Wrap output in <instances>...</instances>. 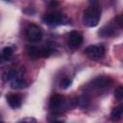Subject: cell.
<instances>
[{
  "label": "cell",
  "instance_id": "cell-9",
  "mask_svg": "<svg viewBox=\"0 0 123 123\" xmlns=\"http://www.w3.org/2000/svg\"><path fill=\"white\" fill-rule=\"evenodd\" d=\"M7 102L11 108L16 109V108H19L21 106L22 98L18 94H10L9 96H7Z\"/></svg>",
  "mask_w": 123,
  "mask_h": 123
},
{
  "label": "cell",
  "instance_id": "cell-13",
  "mask_svg": "<svg viewBox=\"0 0 123 123\" xmlns=\"http://www.w3.org/2000/svg\"><path fill=\"white\" fill-rule=\"evenodd\" d=\"M15 75H16V72L14 70L8 69V70H6V71L3 72V74H2V80L4 82H8V81L13 79L15 77Z\"/></svg>",
  "mask_w": 123,
  "mask_h": 123
},
{
  "label": "cell",
  "instance_id": "cell-19",
  "mask_svg": "<svg viewBox=\"0 0 123 123\" xmlns=\"http://www.w3.org/2000/svg\"><path fill=\"white\" fill-rule=\"evenodd\" d=\"M119 24H120L121 27L123 28V15H121V17H120V19H119Z\"/></svg>",
  "mask_w": 123,
  "mask_h": 123
},
{
  "label": "cell",
  "instance_id": "cell-17",
  "mask_svg": "<svg viewBox=\"0 0 123 123\" xmlns=\"http://www.w3.org/2000/svg\"><path fill=\"white\" fill-rule=\"evenodd\" d=\"M71 83H72V81H71L70 79H63V80L61 82V87H62V88H67V87H69V86H71Z\"/></svg>",
  "mask_w": 123,
  "mask_h": 123
},
{
  "label": "cell",
  "instance_id": "cell-16",
  "mask_svg": "<svg viewBox=\"0 0 123 123\" xmlns=\"http://www.w3.org/2000/svg\"><path fill=\"white\" fill-rule=\"evenodd\" d=\"M50 54H51V50L49 47L45 46V47L41 48V57L42 58H48L50 56Z\"/></svg>",
  "mask_w": 123,
  "mask_h": 123
},
{
  "label": "cell",
  "instance_id": "cell-6",
  "mask_svg": "<svg viewBox=\"0 0 123 123\" xmlns=\"http://www.w3.org/2000/svg\"><path fill=\"white\" fill-rule=\"evenodd\" d=\"M83 43V36L78 31H71L68 35V45L71 48H78Z\"/></svg>",
  "mask_w": 123,
  "mask_h": 123
},
{
  "label": "cell",
  "instance_id": "cell-7",
  "mask_svg": "<svg viewBox=\"0 0 123 123\" xmlns=\"http://www.w3.org/2000/svg\"><path fill=\"white\" fill-rule=\"evenodd\" d=\"M116 31V26L112 24V22H110L108 24H106L105 26H103L100 30H99V36L103 37H110L114 36Z\"/></svg>",
  "mask_w": 123,
  "mask_h": 123
},
{
  "label": "cell",
  "instance_id": "cell-2",
  "mask_svg": "<svg viewBox=\"0 0 123 123\" xmlns=\"http://www.w3.org/2000/svg\"><path fill=\"white\" fill-rule=\"evenodd\" d=\"M84 53L91 60H101L105 56V47L101 44H95V45H89L85 50Z\"/></svg>",
  "mask_w": 123,
  "mask_h": 123
},
{
  "label": "cell",
  "instance_id": "cell-11",
  "mask_svg": "<svg viewBox=\"0 0 123 123\" xmlns=\"http://www.w3.org/2000/svg\"><path fill=\"white\" fill-rule=\"evenodd\" d=\"M11 86L13 89H21V88H24L27 86V83L22 78L17 77V78H14V80L12 82Z\"/></svg>",
  "mask_w": 123,
  "mask_h": 123
},
{
  "label": "cell",
  "instance_id": "cell-10",
  "mask_svg": "<svg viewBox=\"0 0 123 123\" xmlns=\"http://www.w3.org/2000/svg\"><path fill=\"white\" fill-rule=\"evenodd\" d=\"M27 53L31 59H37L42 58L41 57V48H38L37 46H29L27 49Z\"/></svg>",
  "mask_w": 123,
  "mask_h": 123
},
{
  "label": "cell",
  "instance_id": "cell-18",
  "mask_svg": "<svg viewBox=\"0 0 123 123\" xmlns=\"http://www.w3.org/2000/svg\"><path fill=\"white\" fill-rule=\"evenodd\" d=\"M88 3H89V6H99V0H88Z\"/></svg>",
  "mask_w": 123,
  "mask_h": 123
},
{
  "label": "cell",
  "instance_id": "cell-1",
  "mask_svg": "<svg viewBox=\"0 0 123 123\" xmlns=\"http://www.w3.org/2000/svg\"><path fill=\"white\" fill-rule=\"evenodd\" d=\"M101 16V9L99 6H89L83 14V22L86 27H95Z\"/></svg>",
  "mask_w": 123,
  "mask_h": 123
},
{
  "label": "cell",
  "instance_id": "cell-15",
  "mask_svg": "<svg viewBox=\"0 0 123 123\" xmlns=\"http://www.w3.org/2000/svg\"><path fill=\"white\" fill-rule=\"evenodd\" d=\"M114 97L116 100H121L123 99V86H118L115 91H114Z\"/></svg>",
  "mask_w": 123,
  "mask_h": 123
},
{
  "label": "cell",
  "instance_id": "cell-14",
  "mask_svg": "<svg viewBox=\"0 0 123 123\" xmlns=\"http://www.w3.org/2000/svg\"><path fill=\"white\" fill-rule=\"evenodd\" d=\"M12 53H13L12 48L10 47V46H6V47H4L3 50H2V58H3L4 60H9V59H11V57L12 56Z\"/></svg>",
  "mask_w": 123,
  "mask_h": 123
},
{
  "label": "cell",
  "instance_id": "cell-5",
  "mask_svg": "<svg viewBox=\"0 0 123 123\" xmlns=\"http://www.w3.org/2000/svg\"><path fill=\"white\" fill-rule=\"evenodd\" d=\"M111 80L110 78H107V77H103V76H99L95 79L92 80L91 84H90V86L94 89H105L109 86H111Z\"/></svg>",
  "mask_w": 123,
  "mask_h": 123
},
{
  "label": "cell",
  "instance_id": "cell-12",
  "mask_svg": "<svg viewBox=\"0 0 123 123\" xmlns=\"http://www.w3.org/2000/svg\"><path fill=\"white\" fill-rule=\"evenodd\" d=\"M123 115V104L115 107L111 112V118L113 120H118Z\"/></svg>",
  "mask_w": 123,
  "mask_h": 123
},
{
  "label": "cell",
  "instance_id": "cell-20",
  "mask_svg": "<svg viewBox=\"0 0 123 123\" xmlns=\"http://www.w3.org/2000/svg\"><path fill=\"white\" fill-rule=\"evenodd\" d=\"M5 1H7V2H11V0H5Z\"/></svg>",
  "mask_w": 123,
  "mask_h": 123
},
{
  "label": "cell",
  "instance_id": "cell-3",
  "mask_svg": "<svg viewBox=\"0 0 123 123\" xmlns=\"http://www.w3.org/2000/svg\"><path fill=\"white\" fill-rule=\"evenodd\" d=\"M25 36L29 41L37 42V41L41 40V38H42V32L37 24L31 23L26 27Z\"/></svg>",
  "mask_w": 123,
  "mask_h": 123
},
{
  "label": "cell",
  "instance_id": "cell-4",
  "mask_svg": "<svg viewBox=\"0 0 123 123\" xmlns=\"http://www.w3.org/2000/svg\"><path fill=\"white\" fill-rule=\"evenodd\" d=\"M42 21L48 25H58L62 24V22L63 21V17L61 12H52L44 14L42 17Z\"/></svg>",
  "mask_w": 123,
  "mask_h": 123
},
{
  "label": "cell",
  "instance_id": "cell-8",
  "mask_svg": "<svg viewBox=\"0 0 123 123\" xmlns=\"http://www.w3.org/2000/svg\"><path fill=\"white\" fill-rule=\"evenodd\" d=\"M64 100H63V96L61 94H53L50 98L49 101V108L51 110H58L59 108L62 107V105L63 104Z\"/></svg>",
  "mask_w": 123,
  "mask_h": 123
}]
</instances>
